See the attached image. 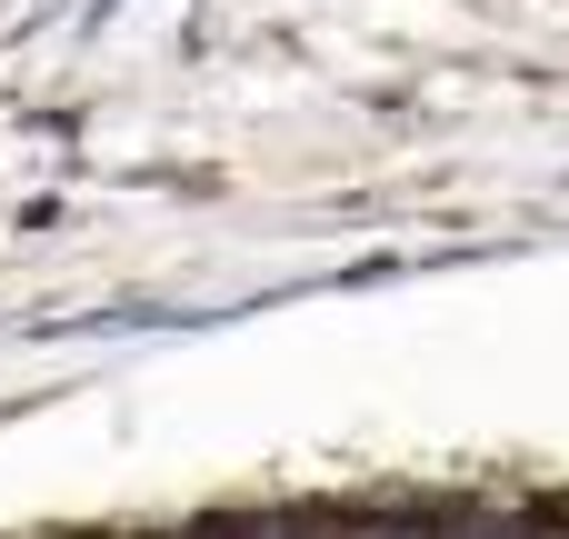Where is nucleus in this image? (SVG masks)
<instances>
[{"label":"nucleus","mask_w":569,"mask_h":539,"mask_svg":"<svg viewBox=\"0 0 569 539\" xmlns=\"http://www.w3.org/2000/svg\"><path fill=\"white\" fill-rule=\"evenodd\" d=\"M360 539H430V530H360Z\"/></svg>","instance_id":"f257e3e1"}]
</instances>
